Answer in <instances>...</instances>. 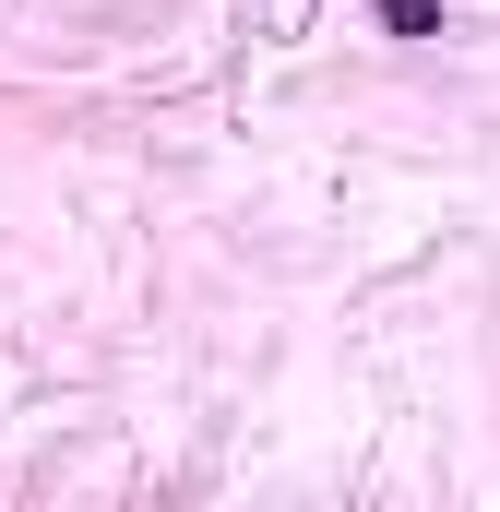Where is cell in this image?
Returning <instances> with one entry per match:
<instances>
[{
	"mask_svg": "<svg viewBox=\"0 0 500 512\" xmlns=\"http://www.w3.org/2000/svg\"><path fill=\"white\" fill-rule=\"evenodd\" d=\"M381 24L393 36H441V0H381Z\"/></svg>",
	"mask_w": 500,
	"mask_h": 512,
	"instance_id": "obj_1",
	"label": "cell"
}]
</instances>
